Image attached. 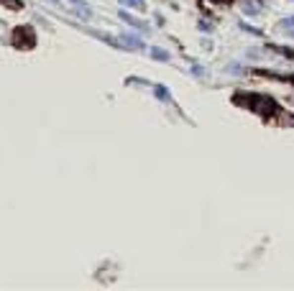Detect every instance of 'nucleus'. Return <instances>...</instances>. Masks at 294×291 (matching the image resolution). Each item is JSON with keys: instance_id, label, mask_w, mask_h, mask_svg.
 Returning <instances> with one entry per match:
<instances>
[{"instance_id": "obj_9", "label": "nucleus", "mask_w": 294, "mask_h": 291, "mask_svg": "<svg viewBox=\"0 0 294 291\" xmlns=\"http://www.w3.org/2000/svg\"><path fill=\"white\" fill-rule=\"evenodd\" d=\"M154 56H156V59H169L167 51H159V49H154Z\"/></svg>"}, {"instance_id": "obj_1", "label": "nucleus", "mask_w": 294, "mask_h": 291, "mask_svg": "<svg viewBox=\"0 0 294 291\" xmlns=\"http://www.w3.org/2000/svg\"><path fill=\"white\" fill-rule=\"evenodd\" d=\"M235 102L251 107V110H256V113L263 115V118H271V115L276 113V102H274L271 97H261V95H235Z\"/></svg>"}, {"instance_id": "obj_5", "label": "nucleus", "mask_w": 294, "mask_h": 291, "mask_svg": "<svg viewBox=\"0 0 294 291\" xmlns=\"http://www.w3.org/2000/svg\"><path fill=\"white\" fill-rule=\"evenodd\" d=\"M121 41H126V43L130 46V49H143V43H141L138 39H133V36H123Z\"/></svg>"}, {"instance_id": "obj_7", "label": "nucleus", "mask_w": 294, "mask_h": 291, "mask_svg": "<svg viewBox=\"0 0 294 291\" xmlns=\"http://www.w3.org/2000/svg\"><path fill=\"white\" fill-rule=\"evenodd\" d=\"M154 95H156L159 100H169V92H167V87H164V84H159V87L154 89Z\"/></svg>"}, {"instance_id": "obj_4", "label": "nucleus", "mask_w": 294, "mask_h": 291, "mask_svg": "<svg viewBox=\"0 0 294 291\" xmlns=\"http://www.w3.org/2000/svg\"><path fill=\"white\" fill-rule=\"evenodd\" d=\"M75 10H80L82 18H90V8H87L84 0H75Z\"/></svg>"}, {"instance_id": "obj_11", "label": "nucleus", "mask_w": 294, "mask_h": 291, "mask_svg": "<svg viewBox=\"0 0 294 291\" xmlns=\"http://www.w3.org/2000/svg\"><path fill=\"white\" fill-rule=\"evenodd\" d=\"M292 80H294V77H292Z\"/></svg>"}, {"instance_id": "obj_2", "label": "nucleus", "mask_w": 294, "mask_h": 291, "mask_svg": "<svg viewBox=\"0 0 294 291\" xmlns=\"http://www.w3.org/2000/svg\"><path fill=\"white\" fill-rule=\"evenodd\" d=\"M13 46H16V49H23V51L34 49L36 46V31L31 26H16V31H13Z\"/></svg>"}, {"instance_id": "obj_8", "label": "nucleus", "mask_w": 294, "mask_h": 291, "mask_svg": "<svg viewBox=\"0 0 294 291\" xmlns=\"http://www.w3.org/2000/svg\"><path fill=\"white\" fill-rule=\"evenodd\" d=\"M282 26H284V31L289 36H294V18H287V21H282Z\"/></svg>"}, {"instance_id": "obj_10", "label": "nucleus", "mask_w": 294, "mask_h": 291, "mask_svg": "<svg viewBox=\"0 0 294 291\" xmlns=\"http://www.w3.org/2000/svg\"><path fill=\"white\" fill-rule=\"evenodd\" d=\"M215 3H230V0H215Z\"/></svg>"}, {"instance_id": "obj_6", "label": "nucleus", "mask_w": 294, "mask_h": 291, "mask_svg": "<svg viewBox=\"0 0 294 291\" xmlns=\"http://www.w3.org/2000/svg\"><path fill=\"white\" fill-rule=\"evenodd\" d=\"M0 3H3L5 8H10V10H21V8H23L21 0H0Z\"/></svg>"}, {"instance_id": "obj_3", "label": "nucleus", "mask_w": 294, "mask_h": 291, "mask_svg": "<svg viewBox=\"0 0 294 291\" xmlns=\"http://www.w3.org/2000/svg\"><path fill=\"white\" fill-rule=\"evenodd\" d=\"M121 5H126V8H136V10H143L146 8V0H118Z\"/></svg>"}]
</instances>
